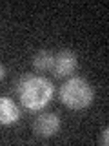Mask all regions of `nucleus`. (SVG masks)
Returning <instances> with one entry per match:
<instances>
[{
  "instance_id": "obj_1",
  "label": "nucleus",
  "mask_w": 109,
  "mask_h": 146,
  "mask_svg": "<svg viewBox=\"0 0 109 146\" xmlns=\"http://www.w3.org/2000/svg\"><path fill=\"white\" fill-rule=\"evenodd\" d=\"M15 93L22 106L29 111H40L54 97V86L45 77L26 73L15 82Z\"/></svg>"
},
{
  "instance_id": "obj_2",
  "label": "nucleus",
  "mask_w": 109,
  "mask_h": 146,
  "mask_svg": "<svg viewBox=\"0 0 109 146\" xmlns=\"http://www.w3.org/2000/svg\"><path fill=\"white\" fill-rule=\"evenodd\" d=\"M58 97H60V102L69 110H85L93 104L95 90L85 79L71 77L60 86Z\"/></svg>"
},
{
  "instance_id": "obj_3",
  "label": "nucleus",
  "mask_w": 109,
  "mask_h": 146,
  "mask_svg": "<svg viewBox=\"0 0 109 146\" xmlns=\"http://www.w3.org/2000/svg\"><path fill=\"white\" fill-rule=\"evenodd\" d=\"M78 66V58H76V53L71 51V49H62L54 55V60L51 66V73L58 79H64V77L71 75L73 71Z\"/></svg>"
},
{
  "instance_id": "obj_4",
  "label": "nucleus",
  "mask_w": 109,
  "mask_h": 146,
  "mask_svg": "<svg viewBox=\"0 0 109 146\" xmlns=\"http://www.w3.org/2000/svg\"><path fill=\"white\" fill-rule=\"evenodd\" d=\"M58 130H60V117L56 113H42L33 122V131L36 137H53Z\"/></svg>"
},
{
  "instance_id": "obj_5",
  "label": "nucleus",
  "mask_w": 109,
  "mask_h": 146,
  "mask_svg": "<svg viewBox=\"0 0 109 146\" xmlns=\"http://www.w3.org/2000/svg\"><path fill=\"white\" fill-rule=\"evenodd\" d=\"M20 110L15 104V100L9 97H0V126H11L18 122Z\"/></svg>"
},
{
  "instance_id": "obj_6",
  "label": "nucleus",
  "mask_w": 109,
  "mask_h": 146,
  "mask_svg": "<svg viewBox=\"0 0 109 146\" xmlns=\"http://www.w3.org/2000/svg\"><path fill=\"white\" fill-rule=\"evenodd\" d=\"M53 60H54L53 51H49V49H40L33 57V68L36 71H47V70H51Z\"/></svg>"
},
{
  "instance_id": "obj_7",
  "label": "nucleus",
  "mask_w": 109,
  "mask_h": 146,
  "mask_svg": "<svg viewBox=\"0 0 109 146\" xmlns=\"http://www.w3.org/2000/svg\"><path fill=\"white\" fill-rule=\"evenodd\" d=\"M98 143L102 146H107L109 144V128H104L102 131H100V137H98Z\"/></svg>"
},
{
  "instance_id": "obj_8",
  "label": "nucleus",
  "mask_w": 109,
  "mask_h": 146,
  "mask_svg": "<svg viewBox=\"0 0 109 146\" xmlns=\"http://www.w3.org/2000/svg\"><path fill=\"white\" fill-rule=\"evenodd\" d=\"M4 77H6V68H4L2 64H0V80H2Z\"/></svg>"
}]
</instances>
